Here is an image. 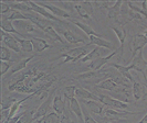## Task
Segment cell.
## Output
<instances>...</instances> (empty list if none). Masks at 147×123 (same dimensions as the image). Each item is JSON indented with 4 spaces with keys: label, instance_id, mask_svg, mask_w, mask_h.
<instances>
[{
    "label": "cell",
    "instance_id": "ffe728a7",
    "mask_svg": "<svg viewBox=\"0 0 147 123\" xmlns=\"http://www.w3.org/2000/svg\"><path fill=\"white\" fill-rule=\"evenodd\" d=\"M64 107H65V100L62 99V97L60 94L54 96L53 102H52V109H53V111H55L58 114L62 116L64 113Z\"/></svg>",
    "mask_w": 147,
    "mask_h": 123
},
{
    "label": "cell",
    "instance_id": "7402d4cb",
    "mask_svg": "<svg viewBox=\"0 0 147 123\" xmlns=\"http://www.w3.org/2000/svg\"><path fill=\"white\" fill-rule=\"evenodd\" d=\"M140 112H129V111H121V110H115V109H106L105 110V116L110 118H124L127 116H135L138 114Z\"/></svg>",
    "mask_w": 147,
    "mask_h": 123
},
{
    "label": "cell",
    "instance_id": "d4e9b609",
    "mask_svg": "<svg viewBox=\"0 0 147 123\" xmlns=\"http://www.w3.org/2000/svg\"><path fill=\"white\" fill-rule=\"evenodd\" d=\"M133 96H134V98H135V100H140L144 96H145V87H144V85L140 82V81H137V80H135L134 82H133Z\"/></svg>",
    "mask_w": 147,
    "mask_h": 123
},
{
    "label": "cell",
    "instance_id": "ee69618b",
    "mask_svg": "<svg viewBox=\"0 0 147 123\" xmlns=\"http://www.w3.org/2000/svg\"><path fill=\"white\" fill-rule=\"evenodd\" d=\"M106 123H110V122H106Z\"/></svg>",
    "mask_w": 147,
    "mask_h": 123
},
{
    "label": "cell",
    "instance_id": "7bdbcfd3",
    "mask_svg": "<svg viewBox=\"0 0 147 123\" xmlns=\"http://www.w3.org/2000/svg\"><path fill=\"white\" fill-rule=\"evenodd\" d=\"M143 35H145L147 37V29L144 30V32H143Z\"/></svg>",
    "mask_w": 147,
    "mask_h": 123
},
{
    "label": "cell",
    "instance_id": "603a6c76",
    "mask_svg": "<svg viewBox=\"0 0 147 123\" xmlns=\"http://www.w3.org/2000/svg\"><path fill=\"white\" fill-rule=\"evenodd\" d=\"M62 34H63V37L65 39V41L67 43L71 44H80V43H84V40L81 39L80 36H78L74 32H72L71 30H63L62 31Z\"/></svg>",
    "mask_w": 147,
    "mask_h": 123
},
{
    "label": "cell",
    "instance_id": "30bf717a",
    "mask_svg": "<svg viewBox=\"0 0 147 123\" xmlns=\"http://www.w3.org/2000/svg\"><path fill=\"white\" fill-rule=\"evenodd\" d=\"M39 5L44 9H47L49 12H51L53 15H55L57 18H71V13L66 12L65 10L61 9L60 7L52 5V3H43V2H39Z\"/></svg>",
    "mask_w": 147,
    "mask_h": 123
},
{
    "label": "cell",
    "instance_id": "83f0119b",
    "mask_svg": "<svg viewBox=\"0 0 147 123\" xmlns=\"http://www.w3.org/2000/svg\"><path fill=\"white\" fill-rule=\"evenodd\" d=\"M104 70H98V72H93V70H90V72H85L83 74L78 75L75 78L79 80H93L97 78V77H101L103 76Z\"/></svg>",
    "mask_w": 147,
    "mask_h": 123
},
{
    "label": "cell",
    "instance_id": "8d00e7d4",
    "mask_svg": "<svg viewBox=\"0 0 147 123\" xmlns=\"http://www.w3.org/2000/svg\"><path fill=\"white\" fill-rule=\"evenodd\" d=\"M58 7H60L61 9H63V10H65L66 12L67 11H75V8H74V2H71V1H69V2H58Z\"/></svg>",
    "mask_w": 147,
    "mask_h": 123
},
{
    "label": "cell",
    "instance_id": "60d3db41",
    "mask_svg": "<svg viewBox=\"0 0 147 123\" xmlns=\"http://www.w3.org/2000/svg\"><path fill=\"white\" fill-rule=\"evenodd\" d=\"M138 123H147V113L144 116H143V119H142V120H140Z\"/></svg>",
    "mask_w": 147,
    "mask_h": 123
},
{
    "label": "cell",
    "instance_id": "7a4b0ae2",
    "mask_svg": "<svg viewBox=\"0 0 147 123\" xmlns=\"http://www.w3.org/2000/svg\"><path fill=\"white\" fill-rule=\"evenodd\" d=\"M13 25H15L16 30L21 34L22 39H26L24 36L28 34H32V33H38V27L32 21L28 20H17L13 21Z\"/></svg>",
    "mask_w": 147,
    "mask_h": 123
},
{
    "label": "cell",
    "instance_id": "8992f818",
    "mask_svg": "<svg viewBox=\"0 0 147 123\" xmlns=\"http://www.w3.org/2000/svg\"><path fill=\"white\" fill-rule=\"evenodd\" d=\"M53 94H54V90L50 94V96L48 97V99L45 101L42 102L37 108L36 112H34V120L44 118V116L48 114V111L50 110V108H52V102H53V98H54Z\"/></svg>",
    "mask_w": 147,
    "mask_h": 123
},
{
    "label": "cell",
    "instance_id": "ac0fdd59",
    "mask_svg": "<svg viewBox=\"0 0 147 123\" xmlns=\"http://www.w3.org/2000/svg\"><path fill=\"white\" fill-rule=\"evenodd\" d=\"M75 97L80 98L82 100H96V101H98L97 94H92L91 91H88V90H86V89H84V88L82 87H76Z\"/></svg>",
    "mask_w": 147,
    "mask_h": 123
},
{
    "label": "cell",
    "instance_id": "277c9868",
    "mask_svg": "<svg viewBox=\"0 0 147 123\" xmlns=\"http://www.w3.org/2000/svg\"><path fill=\"white\" fill-rule=\"evenodd\" d=\"M118 52H121V51H119V50H115V51L112 52L110 55H107V56H105V57H98V58H96V59H94V61H92V62H90L88 69H90V70H93V72H98V70H101V68H102L104 65L109 64L111 59L114 57ZM121 54H122V53H121Z\"/></svg>",
    "mask_w": 147,
    "mask_h": 123
},
{
    "label": "cell",
    "instance_id": "ab89813d",
    "mask_svg": "<svg viewBox=\"0 0 147 123\" xmlns=\"http://www.w3.org/2000/svg\"><path fill=\"white\" fill-rule=\"evenodd\" d=\"M83 116H84V123H97L96 120H94L88 113H86L85 110H83Z\"/></svg>",
    "mask_w": 147,
    "mask_h": 123
},
{
    "label": "cell",
    "instance_id": "5bb4252c",
    "mask_svg": "<svg viewBox=\"0 0 147 123\" xmlns=\"http://www.w3.org/2000/svg\"><path fill=\"white\" fill-rule=\"evenodd\" d=\"M122 6H123V1H122V0L116 1V2L107 10V17H109V19L116 20L117 22H119L118 19L122 17Z\"/></svg>",
    "mask_w": 147,
    "mask_h": 123
},
{
    "label": "cell",
    "instance_id": "d6986e66",
    "mask_svg": "<svg viewBox=\"0 0 147 123\" xmlns=\"http://www.w3.org/2000/svg\"><path fill=\"white\" fill-rule=\"evenodd\" d=\"M112 31L115 33V35L117 36L118 41H119V51L123 53V50H124V45H125V40H126V32L125 30L123 29V27H111Z\"/></svg>",
    "mask_w": 147,
    "mask_h": 123
},
{
    "label": "cell",
    "instance_id": "6da1fadb",
    "mask_svg": "<svg viewBox=\"0 0 147 123\" xmlns=\"http://www.w3.org/2000/svg\"><path fill=\"white\" fill-rule=\"evenodd\" d=\"M93 45L92 44H86L84 46H79V47H75V49H72L70 51H67L66 53L62 54L63 56V61H62V64H66V63H74L76 61H81L82 58L84 57L86 54L90 53V49L92 47Z\"/></svg>",
    "mask_w": 147,
    "mask_h": 123
},
{
    "label": "cell",
    "instance_id": "b9f144b4",
    "mask_svg": "<svg viewBox=\"0 0 147 123\" xmlns=\"http://www.w3.org/2000/svg\"><path fill=\"white\" fill-rule=\"evenodd\" d=\"M32 123H43V118H41V119H38V120H34Z\"/></svg>",
    "mask_w": 147,
    "mask_h": 123
},
{
    "label": "cell",
    "instance_id": "d590c367",
    "mask_svg": "<svg viewBox=\"0 0 147 123\" xmlns=\"http://www.w3.org/2000/svg\"><path fill=\"white\" fill-rule=\"evenodd\" d=\"M10 58H11V52H10V50L8 49L7 46L2 45L1 46V54H0L1 62H11Z\"/></svg>",
    "mask_w": 147,
    "mask_h": 123
},
{
    "label": "cell",
    "instance_id": "f546056e",
    "mask_svg": "<svg viewBox=\"0 0 147 123\" xmlns=\"http://www.w3.org/2000/svg\"><path fill=\"white\" fill-rule=\"evenodd\" d=\"M44 33H45V34H48V35L50 36L53 41H55V42H60V43H64L63 37L60 35L59 33H58V31L54 29L52 25L48 27L47 29L44 30Z\"/></svg>",
    "mask_w": 147,
    "mask_h": 123
},
{
    "label": "cell",
    "instance_id": "e575fe53",
    "mask_svg": "<svg viewBox=\"0 0 147 123\" xmlns=\"http://www.w3.org/2000/svg\"><path fill=\"white\" fill-rule=\"evenodd\" d=\"M75 90H76V87H75V86H66V87L63 89V94H64L65 99L71 100V99L75 98Z\"/></svg>",
    "mask_w": 147,
    "mask_h": 123
},
{
    "label": "cell",
    "instance_id": "9c48e42d",
    "mask_svg": "<svg viewBox=\"0 0 147 123\" xmlns=\"http://www.w3.org/2000/svg\"><path fill=\"white\" fill-rule=\"evenodd\" d=\"M30 5H31V8H32V11L33 12H36L38 15H40L43 19H49V20H51V21H57V22H61L62 21L58 19L55 15H53L51 12H49L47 9H44L43 7H41L39 3L37 2H33V1H30Z\"/></svg>",
    "mask_w": 147,
    "mask_h": 123
},
{
    "label": "cell",
    "instance_id": "4fadbf2b",
    "mask_svg": "<svg viewBox=\"0 0 147 123\" xmlns=\"http://www.w3.org/2000/svg\"><path fill=\"white\" fill-rule=\"evenodd\" d=\"M30 37V41L32 42L33 45V51L37 52V53H41L42 51L47 50V49H50L52 45H50L49 43H47V41L41 39V37H36V36L28 35Z\"/></svg>",
    "mask_w": 147,
    "mask_h": 123
},
{
    "label": "cell",
    "instance_id": "5b68a950",
    "mask_svg": "<svg viewBox=\"0 0 147 123\" xmlns=\"http://www.w3.org/2000/svg\"><path fill=\"white\" fill-rule=\"evenodd\" d=\"M1 41H2V45L7 46L9 50H12L15 51L16 53H21V47H20V44L18 42L17 37L13 36L12 34H9V33H6L3 31H1Z\"/></svg>",
    "mask_w": 147,
    "mask_h": 123
},
{
    "label": "cell",
    "instance_id": "d6a6232c",
    "mask_svg": "<svg viewBox=\"0 0 147 123\" xmlns=\"http://www.w3.org/2000/svg\"><path fill=\"white\" fill-rule=\"evenodd\" d=\"M17 101L18 99H16L13 97H3L1 101V110H9Z\"/></svg>",
    "mask_w": 147,
    "mask_h": 123
},
{
    "label": "cell",
    "instance_id": "9a60e30c",
    "mask_svg": "<svg viewBox=\"0 0 147 123\" xmlns=\"http://www.w3.org/2000/svg\"><path fill=\"white\" fill-rule=\"evenodd\" d=\"M88 39H90V44H92L93 46H98V47H104V49H106V50H110V51H115L116 49L114 47V45L109 42V41H106V40H104L102 37H98V36H88Z\"/></svg>",
    "mask_w": 147,
    "mask_h": 123
},
{
    "label": "cell",
    "instance_id": "cb8c5ba5",
    "mask_svg": "<svg viewBox=\"0 0 147 123\" xmlns=\"http://www.w3.org/2000/svg\"><path fill=\"white\" fill-rule=\"evenodd\" d=\"M71 23L72 24H74L75 27H78L80 30H82L86 35L88 36H98V37H102V35L101 34H98L97 32H95L94 30L92 29L90 25H88V24H85V23H82V22H79V21H75V20H71Z\"/></svg>",
    "mask_w": 147,
    "mask_h": 123
},
{
    "label": "cell",
    "instance_id": "44dd1931",
    "mask_svg": "<svg viewBox=\"0 0 147 123\" xmlns=\"http://www.w3.org/2000/svg\"><path fill=\"white\" fill-rule=\"evenodd\" d=\"M84 103L88 106V108L91 110V112H93L94 114H102L104 110V104L101 103L100 101H96V100H83Z\"/></svg>",
    "mask_w": 147,
    "mask_h": 123
},
{
    "label": "cell",
    "instance_id": "4316f807",
    "mask_svg": "<svg viewBox=\"0 0 147 123\" xmlns=\"http://www.w3.org/2000/svg\"><path fill=\"white\" fill-rule=\"evenodd\" d=\"M112 98H114V99H117L119 101H123V102H126V103H128V102L131 101L129 100V94H128V91L126 90L125 87H122L119 90L117 91H114V92H112L111 94Z\"/></svg>",
    "mask_w": 147,
    "mask_h": 123
},
{
    "label": "cell",
    "instance_id": "3957f363",
    "mask_svg": "<svg viewBox=\"0 0 147 123\" xmlns=\"http://www.w3.org/2000/svg\"><path fill=\"white\" fill-rule=\"evenodd\" d=\"M75 11L79 13L83 19H90V17L93 15V2L90 1H82V2H74Z\"/></svg>",
    "mask_w": 147,
    "mask_h": 123
},
{
    "label": "cell",
    "instance_id": "f35d334b",
    "mask_svg": "<svg viewBox=\"0 0 147 123\" xmlns=\"http://www.w3.org/2000/svg\"><path fill=\"white\" fill-rule=\"evenodd\" d=\"M12 12L13 11V9L9 6V3H6V2H1V15H6L7 12Z\"/></svg>",
    "mask_w": 147,
    "mask_h": 123
},
{
    "label": "cell",
    "instance_id": "8fae6325",
    "mask_svg": "<svg viewBox=\"0 0 147 123\" xmlns=\"http://www.w3.org/2000/svg\"><path fill=\"white\" fill-rule=\"evenodd\" d=\"M147 44V37L142 34L135 35L134 40L132 42V57H134L140 51H143V49L146 46Z\"/></svg>",
    "mask_w": 147,
    "mask_h": 123
},
{
    "label": "cell",
    "instance_id": "ba28073f",
    "mask_svg": "<svg viewBox=\"0 0 147 123\" xmlns=\"http://www.w3.org/2000/svg\"><path fill=\"white\" fill-rule=\"evenodd\" d=\"M131 65L133 66V69L135 72H142V74H146L147 69V61H145V58L143 57V51H140L134 57H133Z\"/></svg>",
    "mask_w": 147,
    "mask_h": 123
},
{
    "label": "cell",
    "instance_id": "e0dca14e",
    "mask_svg": "<svg viewBox=\"0 0 147 123\" xmlns=\"http://www.w3.org/2000/svg\"><path fill=\"white\" fill-rule=\"evenodd\" d=\"M96 88H100V89H103V90H109V91H117L121 89V86H118L117 84L112 79V78H106V79L102 80L101 82L96 84Z\"/></svg>",
    "mask_w": 147,
    "mask_h": 123
},
{
    "label": "cell",
    "instance_id": "4dcf8cb0",
    "mask_svg": "<svg viewBox=\"0 0 147 123\" xmlns=\"http://www.w3.org/2000/svg\"><path fill=\"white\" fill-rule=\"evenodd\" d=\"M17 40H18V42L20 44V47H21L22 52L31 53V52L33 51V45H32V42L30 40H28V39H20V37H17Z\"/></svg>",
    "mask_w": 147,
    "mask_h": 123
},
{
    "label": "cell",
    "instance_id": "484cf974",
    "mask_svg": "<svg viewBox=\"0 0 147 123\" xmlns=\"http://www.w3.org/2000/svg\"><path fill=\"white\" fill-rule=\"evenodd\" d=\"M1 31L9 33V34H17V35L21 36V34L16 30L15 25H13V22L8 20L6 18H3L1 20Z\"/></svg>",
    "mask_w": 147,
    "mask_h": 123
},
{
    "label": "cell",
    "instance_id": "52a82bcc",
    "mask_svg": "<svg viewBox=\"0 0 147 123\" xmlns=\"http://www.w3.org/2000/svg\"><path fill=\"white\" fill-rule=\"evenodd\" d=\"M110 50H106L104 47H98V46H95L92 51L90 52L88 54H86L84 57L81 59L82 63H88V62H92L96 58L98 57H105L107 55H110Z\"/></svg>",
    "mask_w": 147,
    "mask_h": 123
},
{
    "label": "cell",
    "instance_id": "2e32d148",
    "mask_svg": "<svg viewBox=\"0 0 147 123\" xmlns=\"http://www.w3.org/2000/svg\"><path fill=\"white\" fill-rule=\"evenodd\" d=\"M69 109L73 112V114L80 122L84 123V116H83V110H82L81 106H80V102L78 101L76 98H73L71 100H69Z\"/></svg>",
    "mask_w": 147,
    "mask_h": 123
},
{
    "label": "cell",
    "instance_id": "1f68e13d",
    "mask_svg": "<svg viewBox=\"0 0 147 123\" xmlns=\"http://www.w3.org/2000/svg\"><path fill=\"white\" fill-rule=\"evenodd\" d=\"M61 122V116L58 114L55 111L49 112L43 118V123H60Z\"/></svg>",
    "mask_w": 147,
    "mask_h": 123
},
{
    "label": "cell",
    "instance_id": "f1b7e54d",
    "mask_svg": "<svg viewBox=\"0 0 147 123\" xmlns=\"http://www.w3.org/2000/svg\"><path fill=\"white\" fill-rule=\"evenodd\" d=\"M33 57H34V54L31 55V56H29V57H27V58H24V59H22V61H20L18 64H16V65L11 68L10 75H16V74H18V72H20L21 70H23V69L27 67L28 63H29Z\"/></svg>",
    "mask_w": 147,
    "mask_h": 123
},
{
    "label": "cell",
    "instance_id": "7c38bea8",
    "mask_svg": "<svg viewBox=\"0 0 147 123\" xmlns=\"http://www.w3.org/2000/svg\"><path fill=\"white\" fill-rule=\"evenodd\" d=\"M113 68H115L116 70H117L121 75H123L124 77H125L126 79H128L131 82H134L135 79H134V77H133V74H132V70L133 69V66L129 64V65H119V64H116V63H109Z\"/></svg>",
    "mask_w": 147,
    "mask_h": 123
},
{
    "label": "cell",
    "instance_id": "836d02e7",
    "mask_svg": "<svg viewBox=\"0 0 147 123\" xmlns=\"http://www.w3.org/2000/svg\"><path fill=\"white\" fill-rule=\"evenodd\" d=\"M8 20H10V21H17V20H28V18H27V15H24L23 12L21 11H19V10H13L12 12H11V15H9L8 18H6Z\"/></svg>",
    "mask_w": 147,
    "mask_h": 123
},
{
    "label": "cell",
    "instance_id": "74e56055",
    "mask_svg": "<svg viewBox=\"0 0 147 123\" xmlns=\"http://www.w3.org/2000/svg\"><path fill=\"white\" fill-rule=\"evenodd\" d=\"M13 65V62L11 61V62H1V75L2 76H5L7 72L12 67Z\"/></svg>",
    "mask_w": 147,
    "mask_h": 123
}]
</instances>
